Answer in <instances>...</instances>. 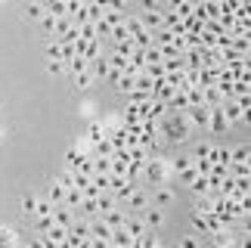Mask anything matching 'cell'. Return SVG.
<instances>
[{
	"label": "cell",
	"instance_id": "cell-36",
	"mask_svg": "<svg viewBox=\"0 0 251 248\" xmlns=\"http://www.w3.org/2000/svg\"><path fill=\"white\" fill-rule=\"evenodd\" d=\"M41 25H44V31H47V34H53V31H56V16H50V13H44V19H41Z\"/></svg>",
	"mask_w": 251,
	"mask_h": 248
},
{
	"label": "cell",
	"instance_id": "cell-35",
	"mask_svg": "<svg viewBox=\"0 0 251 248\" xmlns=\"http://www.w3.org/2000/svg\"><path fill=\"white\" fill-rule=\"evenodd\" d=\"M109 34H112V41H115V44H118V41H127V37H130V31L124 28V22H121V25H112V31H109Z\"/></svg>",
	"mask_w": 251,
	"mask_h": 248
},
{
	"label": "cell",
	"instance_id": "cell-24",
	"mask_svg": "<svg viewBox=\"0 0 251 248\" xmlns=\"http://www.w3.org/2000/svg\"><path fill=\"white\" fill-rule=\"evenodd\" d=\"M112 149H115V146H112V140H109V137H102V140H96V143H93V149H90V152H93V155H112Z\"/></svg>",
	"mask_w": 251,
	"mask_h": 248
},
{
	"label": "cell",
	"instance_id": "cell-29",
	"mask_svg": "<svg viewBox=\"0 0 251 248\" xmlns=\"http://www.w3.org/2000/svg\"><path fill=\"white\" fill-rule=\"evenodd\" d=\"M47 74H53V78L65 74V62L62 59H47Z\"/></svg>",
	"mask_w": 251,
	"mask_h": 248
},
{
	"label": "cell",
	"instance_id": "cell-25",
	"mask_svg": "<svg viewBox=\"0 0 251 248\" xmlns=\"http://www.w3.org/2000/svg\"><path fill=\"white\" fill-rule=\"evenodd\" d=\"M25 16H28V19H37V22H41V19H44V3H41V0H31V3L25 6Z\"/></svg>",
	"mask_w": 251,
	"mask_h": 248
},
{
	"label": "cell",
	"instance_id": "cell-11",
	"mask_svg": "<svg viewBox=\"0 0 251 248\" xmlns=\"http://www.w3.org/2000/svg\"><path fill=\"white\" fill-rule=\"evenodd\" d=\"M100 217H102L109 226H124V221H127V214L121 211V205H115V208H109V211H102Z\"/></svg>",
	"mask_w": 251,
	"mask_h": 248
},
{
	"label": "cell",
	"instance_id": "cell-40",
	"mask_svg": "<svg viewBox=\"0 0 251 248\" xmlns=\"http://www.w3.org/2000/svg\"><path fill=\"white\" fill-rule=\"evenodd\" d=\"M140 3H143V9H158L155 0H140Z\"/></svg>",
	"mask_w": 251,
	"mask_h": 248
},
{
	"label": "cell",
	"instance_id": "cell-15",
	"mask_svg": "<svg viewBox=\"0 0 251 248\" xmlns=\"http://www.w3.org/2000/svg\"><path fill=\"white\" fill-rule=\"evenodd\" d=\"M124 230H127L133 239H140V236L146 233V221H143V217H127V221H124Z\"/></svg>",
	"mask_w": 251,
	"mask_h": 248
},
{
	"label": "cell",
	"instance_id": "cell-32",
	"mask_svg": "<svg viewBox=\"0 0 251 248\" xmlns=\"http://www.w3.org/2000/svg\"><path fill=\"white\" fill-rule=\"evenodd\" d=\"M102 137H105L102 124H96V121H90V127H87V140H90V143H96V140H102Z\"/></svg>",
	"mask_w": 251,
	"mask_h": 248
},
{
	"label": "cell",
	"instance_id": "cell-22",
	"mask_svg": "<svg viewBox=\"0 0 251 248\" xmlns=\"http://www.w3.org/2000/svg\"><path fill=\"white\" fill-rule=\"evenodd\" d=\"M47 198H53L56 205H65V186L56 183V180H53V183H47Z\"/></svg>",
	"mask_w": 251,
	"mask_h": 248
},
{
	"label": "cell",
	"instance_id": "cell-44",
	"mask_svg": "<svg viewBox=\"0 0 251 248\" xmlns=\"http://www.w3.org/2000/svg\"><path fill=\"white\" fill-rule=\"evenodd\" d=\"M65 3H69V0H65Z\"/></svg>",
	"mask_w": 251,
	"mask_h": 248
},
{
	"label": "cell",
	"instance_id": "cell-42",
	"mask_svg": "<svg viewBox=\"0 0 251 248\" xmlns=\"http://www.w3.org/2000/svg\"><path fill=\"white\" fill-rule=\"evenodd\" d=\"M0 140H3V127H0Z\"/></svg>",
	"mask_w": 251,
	"mask_h": 248
},
{
	"label": "cell",
	"instance_id": "cell-8",
	"mask_svg": "<svg viewBox=\"0 0 251 248\" xmlns=\"http://www.w3.org/2000/svg\"><path fill=\"white\" fill-rule=\"evenodd\" d=\"M143 25L149 28V31H155V28L165 25V9H143Z\"/></svg>",
	"mask_w": 251,
	"mask_h": 248
},
{
	"label": "cell",
	"instance_id": "cell-37",
	"mask_svg": "<svg viewBox=\"0 0 251 248\" xmlns=\"http://www.w3.org/2000/svg\"><path fill=\"white\" fill-rule=\"evenodd\" d=\"M53 180H56V183H62L65 189H69V186H72V171H59V174H56Z\"/></svg>",
	"mask_w": 251,
	"mask_h": 248
},
{
	"label": "cell",
	"instance_id": "cell-26",
	"mask_svg": "<svg viewBox=\"0 0 251 248\" xmlns=\"http://www.w3.org/2000/svg\"><path fill=\"white\" fill-rule=\"evenodd\" d=\"M3 245H19V236L9 230V226L0 223V248H3Z\"/></svg>",
	"mask_w": 251,
	"mask_h": 248
},
{
	"label": "cell",
	"instance_id": "cell-4",
	"mask_svg": "<svg viewBox=\"0 0 251 248\" xmlns=\"http://www.w3.org/2000/svg\"><path fill=\"white\" fill-rule=\"evenodd\" d=\"M149 205H158V208H168L174 205V189L168 183H158V186H152V193H149Z\"/></svg>",
	"mask_w": 251,
	"mask_h": 248
},
{
	"label": "cell",
	"instance_id": "cell-28",
	"mask_svg": "<svg viewBox=\"0 0 251 248\" xmlns=\"http://www.w3.org/2000/svg\"><path fill=\"white\" fill-rule=\"evenodd\" d=\"M124 28H127L130 34H140L146 25H143V19H140V16H127V19H124Z\"/></svg>",
	"mask_w": 251,
	"mask_h": 248
},
{
	"label": "cell",
	"instance_id": "cell-30",
	"mask_svg": "<svg viewBox=\"0 0 251 248\" xmlns=\"http://www.w3.org/2000/svg\"><path fill=\"white\" fill-rule=\"evenodd\" d=\"M84 158V152L78 149V146H72L69 152H65V165H69V168H78V161Z\"/></svg>",
	"mask_w": 251,
	"mask_h": 248
},
{
	"label": "cell",
	"instance_id": "cell-12",
	"mask_svg": "<svg viewBox=\"0 0 251 248\" xmlns=\"http://www.w3.org/2000/svg\"><path fill=\"white\" fill-rule=\"evenodd\" d=\"M186 115L196 127H208V106H192V109H186Z\"/></svg>",
	"mask_w": 251,
	"mask_h": 248
},
{
	"label": "cell",
	"instance_id": "cell-7",
	"mask_svg": "<svg viewBox=\"0 0 251 248\" xmlns=\"http://www.w3.org/2000/svg\"><path fill=\"white\" fill-rule=\"evenodd\" d=\"M124 202H127L130 211H143V208L149 205V193H146L143 186H137V189H133V193H130L127 198H124Z\"/></svg>",
	"mask_w": 251,
	"mask_h": 248
},
{
	"label": "cell",
	"instance_id": "cell-39",
	"mask_svg": "<svg viewBox=\"0 0 251 248\" xmlns=\"http://www.w3.org/2000/svg\"><path fill=\"white\" fill-rule=\"evenodd\" d=\"M208 149H211V143H199V146H196V155H192V158H208Z\"/></svg>",
	"mask_w": 251,
	"mask_h": 248
},
{
	"label": "cell",
	"instance_id": "cell-41",
	"mask_svg": "<svg viewBox=\"0 0 251 248\" xmlns=\"http://www.w3.org/2000/svg\"><path fill=\"white\" fill-rule=\"evenodd\" d=\"M78 3H90V0H78Z\"/></svg>",
	"mask_w": 251,
	"mask_h": 248
},
{
	"label": "cell",
	"instance_id": "cell-31",
	"mask_svg": "<svg viewBox=\"0 0 251 248\" xmlns=\"http://www.w3.org/2000/svg\"><path fill=\"white\" fill-rule=\"evenodd\" d=\"M133 50H137V47H133V41H130V37H127V41H118V44H115V53H118V56H124V59H127V56H130Z\"/></svg>",
	"mask_w": 251,
	"mask_h": 248
},
{
	"label": "cell",
	"instance_id": "cell-20",
	"mask_svg": "<svg viewBox=\"0 0 251 248\" xmlns=\"http://www.w3.org/2000/svg\"><path fill=\"white\" fill-rule=\"evenodd\" d=\"M208 161H211V165H229V149H217V146H211L208 149Z\"/></svg>",
	"mask_w": 251,
	"mask_h": 248
},
{
	"label": "cell",
	"instance_id": "cell-10",
	"mask_svg": "<svg viewBox=\"0 0 251 248\" xmlns=\"http://www.w3.org/2000/svg\"><path fill=\"white\" fill-rule=\"evenodd\" d=\"M90 72H93V78H109L112 74V65H109V59H105V50L96 56V59H90Z\"/></svg>",
	"mask_w": 251,
	"mask_h": 248
},
{
	"label": "cell",
	"instance_id": "cell-33",
	"mask_svg": "<svg viewBox=\"0 0 251 248\" xmlns=\"http://www.w3.org/2000/svg\"><path fill=\"white\" fill-rule=\"evenodd\" d=\"M78 208H81L84 214H90V217H100V208H96V198H87V196H84V202H81Z\"/></svg>",
	"mask_w": 251,
	"mask_h": 248
},
{
	"label": "cell",
	"instance_id": "cell-38",
	"mask_svg": "<svg viewBox=\"0 0 251 248\" xmlns=\"http://www.w3.org/2000/svg\"><path fill=\"white\" fill-rule=\"evenodd\" d=\"M180 245H183V248H199V236H196V233H192V236H183Z\"/></svg>",
	"mask_w": 251,
	"mask_h": 248
},
{
	"label": "cell",
	"instance_id": "cell-5",
	"mask_svg": "<svg viewBox=\"0 0 251 248\" xmlns=\"http://www.w3.org/2000/svg\"><path fill=\"white\" fill-rule=\"evenodd\" d=\"M220 109H224V115H226V121H229V127H233V124H242V121L248 124V112L239 106L236 99H224V102H220Z\"/></svg>",
	"mask_w": 251,
	"mask_h": 248
},
{
	"label": "cell",
	"instance_id": "cell-34",
	"mask_svg": "<svg viewBox=\"0 0 251 248\" xmlns=\"http://www.w3.org/2000/svg\"><path fill=\"white\" fill-rule=\"evenodd\" d=\"M34 205H37V193H25L22 196V211L25 214H34Z\"/></svg>",
	"mask_w": 251,
	"mask_h": 248
},
{
	"label": "cell",
	"instance_id": "cell-18",
	"mask_svg": "<svg viewBox=\"0 0 251 248\" xmlns=\"http://www.w3.org/2000/svg\"><path fill=\"white\" fill-rule=\"evenodd\" d=\"M168 165H171V174H180V171H186V168L192 165V155H186V152H180V155H174V158L168 161Z\"/></svg>",
	"mask_w": 251,
	"mask_h": 248
},
{
	"label": "cell",
	"instance_id": "cell-17",
	"mask_svg": "<svg viewBox=\"0 0 251 248\" xmlns=\"http://www.w3.org/2000/svg\"><path fill=\"white\" fill-rule=\"evenodd\" d=\"M229 161H233V165H248V146H245V143L229 146Z\"/></svg>",
	"mask_w": 251,
	"mask_h": 248
},
{
	"label": "cell",
	"instance_id": "cell-45",
	"mask_svg": "<svg viewBox=\"0 0 251 248\" xmlns=\"http://www.w3.org/2000/svg\"><path fill=\"white\" fill-rule=\"evenodd\" d=\"M124 3H127V0H124Z\"/></svg>",
	"mask_w": 251,
	"mask_h": 248
},
{
	"label": "cell",
	"instance_id": "cell-6",
	"mask_svg": "<svg viewBox=\"0 0 251 248\" xmlns=\"http://www.w3.org/2000/svg\"><path fill=\"white\" fill-rule=\"evenodd\" d=\"M140 214H143V221H146V226H152V230H161V226H165V208L146 205Z\"/></svg>",
	"mask_w": 251,
	"mask_h": 248
},
{
	"label": "cell",
	"instance_id": "cell-23",
	"mask_svg": "<svg viewBox=\"0 0 251 248\" xmlns=\"http://www.w3.org/2000/svg\"><path fill=\"white\" fill-rule=\"evenodd\" d=\"M214 236H211V239H214V245H233L236 239H233V233L226 230V226H220V230H211Z\"/></svg>",
	"mask_w": 251,
	"mask_h": 248
},
{
	"label": "cell",
	"instance_id": "cell-43",
	"mask_svg": "<svg viewBox=\"0 0 251 248\" xmlns=\"http://www.w3.org/2000/svg\"><path fill=\"white\" fill-rule=\"evenodd\" d=\"M155 3H158V6H161V3H165V0H155Z\"/></svg>",
	"mask_w": 251,
	"mask_h": 248
},
{
	"label": "cell",
	"instance_id": "cell-14",
	"mask_svg": "<svg viewBox=\"0 0 251 248\" xmlns=\"http://www.w3.org/2000/svg\"><path fill=\"white\" fill-rule=\"evenodd\" d=\"M44 3V13H50V16H69V6H65V0H41Z\"/></svg>",
	"mask_w": 251,
	"mask_h": 248
},
{
	"label": "cell",
	"instance_id": "cell-13",
	"mask_svg": "<svg viewBox=\"0 0 251 248\" xmlns=\"http://www.w3.org/2000/svg\"><path fill=\"white\" fill-rule=\"evenodd\" d=\"M72 221H75V217H72V208H69V205H56V208H53V223H59V226H65V230H69Z\"/></svg>",
	"mask_w": 251,
	"mask_h": 248
},
{
	"label": "cell",
	"instance_id": "cell-19",
	"mask_svg": "<svg viewBox=\"0 0 251 248\" xmlns=\"http://www.w3.org/2000/svg\"><path fill=\"white\" fill-rule=\"evenodd\" d=\"M84 69H90V62H87L81 53H75L72 59L65 62V72H69V74H78V72H84Z\"/></svg>",
	"mask_w": 251,
	"mask_h": 248
},
{
	"label": "cell",
	"instance_id": "cell-16",
	"mask_svg": "<svg viewBox=\"0 0 251 248\" xmlns=\"http://www.w3.org/2000/svg\"><path fill=\"white\" fill-rule=\"evenodd\" d=\"M72 81H75V87H78V90H90L96 78H93L90 69H84V72H78V74H72Z\"/></svg>",
	"mask_w": 251,
	"mask_h": 248
},
{
	"label": "cell",
	"instance_id": "cell-3",
	"mask_svg": "<svg viewBox=\"0 0 251 248\" xmlns=\"http://www.w3.org/2000/svg\"><path fill=\"white\" fill-rule=\"evenodd\" d=\"M208 130L211 133H226L229 130V121L224 115V109H220V102L217 106H208Z\"/></svg>",
	"mask_w": 251,
	"mask_h": 248
},
{
	"label": "cell",
	"instance_id": "cell-9",
	"mask_svg": "<svg viewBox=\"0 0 251 248\" xmlns=\"http://www.w3.org/2000/svg\"><path fill=\"white\" fill-rule=\"evenodd\" d=\"M109 245H115V248H130V245H133V236H130L127 230H124V226H112Z\"/></svg>",
	"mask_w": 251,
	"mask_h": 248
},
{
	"label": "cell",
	"instance_id": "cell-2",
	"mask_svg": "<svg viewBox=\"0 0 251 248\" xmlns=\"http://www.w3.org/2000/svg\"><path fill=\"white\" fill-rule=\"evenodd\" d=\"M143 177H146L149 186L168 183V180H171V165H168V158H158V155L146 158V161H143Z\"/></svg>",
	"mask_w": 251,
	"mask_h": 248
},
{
	"label": "cell",
	"instance_id": "cell-46",
	"mask_svg": "<svg viewBox=\"0 0 251 248\" xmlns=\"http://www.w3.org/2000/svg\"><path fill=\"white\" fill-rule=\"evenodd\" d=\"M0 3H3V0H0Z\"/></svg>",
	"mask_w": 251,
	"mask_h": 248
},
{
	"label": "cell",
	"instance_id": "cell-27",
	"mask_svg": "<svg viewBox=\"0 0 251 248\" xmlns=\"http://www.w3.org/2000/svg\"><path fill=\"white\" fill-rule=\"evenodd\" d=\"M53 208H56V202H53V198H41V196H37L34 214H53Z\"/></svg>",
	"mask_w": 251,
	"mask_h": 248
},
{
	"label": "cell",
	"instance_id": "cell-1",
	"mask_svg": "<svg viewBox=\"0 0 251 248\" xmlns=\"http://www.w3.org/2000/svg\"><path fill=\"white\" fill-rule=\"evenodd\" d=\"M189 130H192V121L186 112H180V115H174V112H168L165 118L158 121V133H161V140L165 143H186L189 140Z\"/></svg>",
	"mask_w": 251,
	"mask_h": 248
},
{
	"label": "cell",
	"instance_id": "cell-21",
	"mask_svg": "<svg viewBox=\"0 0 251 248\" xmlns=\"http://www.w3.org/2000/svg\"><path fill=\"white\" fill-rule=\"evenodd\" d=\"M189 189H192V196H211V189H208V177H205V174H196V177H192Z\"/></svg>",
	"mask_w": 251,
	"mask_h": 248
}]
</instances>
